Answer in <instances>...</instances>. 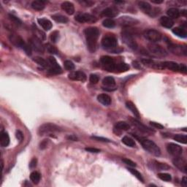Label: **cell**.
Returning a JSON list of instances; mask_svg holds the SVG:
<instances>
[{
	"mask_svg": "<svg viewBox=\"0 0 187 187\" xmlns=\"http://www.w3.org/2000/svg\"><path fill=\"white\" fill-rule=\"evenodd\" d=\"M84 34L86 40L88 49L89 51L94 53L96 50L97 40H98L99 31L96 27H89L85 29Z\"/></svg>",
	"mask_w": 187,
	"mask_h": 187,
	"instance_id": "1",
	"label": "cell"
},
{
	"mask_svg": "<svg viewBox=\"0 0 187 187\" xmlns=\"http://www.w3.org/2000/svg\"><path fill=\"white\" fill-rule=\"evenodd\" d=\"M134 137H135L137 140H139L140 143L143 145V149H145L146 151H149L150 153L152 155L155 156V157H159L161 154V150L159 147L152 140H147V139H143V138H139L135 134H132Z\"/></svg>",
	"mask_w": 187,
	"mask_h": 187,
	"instance_id": "2",
	"label": "cell"
},
{
	"mask_svg": "<svg viewBox=\"0 0 187 187\" xmlns=\"http://www.w3.org/2000/svg\"><path fill=\"white\" fill-rule=\"evenodd\" d=\"M9 39L10 40V42L14 45L15 46L18 47V48H22V49L26 52L27 55L30 56L31 54H32V48H31V46H29V44H26L19 35L16 34H11L10 35Z\"/></svg>",
	"mask_w": 187,
	"mask_h": 187,
	"instance_id": "3",
	"label": "cell"
},
{
	"mask_svg": "<svg viewBox=\"0 0 187 187\" xmlns=\"http://www.w3.org/2000/svg\"><path fill=\"white\" fill-rule=\"evenodd\" d=\"M62 129L59 126L56 125V124H52V123H46L42 124L39 128L38 133L40 135H44V134H48L53 132H61Z\"/></svg>",
	"mask_w": 187,
	"mask_h": 187,
	"instance_id": "4",
	"label": "cell"
},
{
	"mask_svg": "<svg viewBox=\"0 0 187 187\" xmlns=\"http://www.w3.org/2000/svg\"><path fill=\"white\" fill-rule=\"evenodd\" d=\"M122 40L124 42L127 46L129 48H131L132 50H137V44L134 40L132 33L129 32L127 30H124L121 32Z\"/></svg>",
	"mask_w": 187,
	"mask_h": 187,
	"instance_id": "5",
	"label": "cell"
},
{
	"mask_svg": "<svg viewBox=\"0 0 187 187\" xmlns=\"http://www.w3.org/2000/svg\"><path fill=\"white\" fill-rule=\"evenodd\" d=\"M48 63V72L54 75H58L62 73V70L58 62H56V58L53 56H49L47 60Z\"/></svg>",
	"mask_w": 187,
	"mask_h": 187,
	"instance_id": "6",
	"label": "cell"
},
{
	"mask_svg": "<svg viewBox=\"0 0 187 187\" xmlns=\"http://www.w3.org/2000/svg\"><path fill=\"white\" fill-rule=\"evenodd\" d=\"M102 46L107 50L115 49L117 46V40L113 35H106L102 40Z\"/></svg>",
	"mask_w": 187,
	"mask_h": 187,
	"instance_id": "7",
	"label": "cell"
},
{
	"mask_svg": "<svg viewBox=\"0 0 187 187\" xmlns=\"http://www.w3.org/2000/svg\"><path fill=\"white\" fill-rule=\"evenodd\" d=\"M148 48H149L150 53H151L153 55L157 56H167V51L164 48L161 46L158 45L155 42H151L148 45Z\"/></svg>",
	"mask_w": 187,
	"mask_h": 187,
	"instance_id": "8",
	"label": "cell"
},
{
	"mask_svg": "<svg viewBox=\"0 0 187 187\" xmlns=\"http://www.w3.org/2000/svg\"><path fill=\"white\" fill-rule=\"evenodd\" d=\"M144 37L151 42H157L161 40V34L155 29H148L144 32Z\"/></svg>",
	"mask_w": 187,
	"mask_h": 187,
	"instance_id": "9",
	"label": "cell"
},
{
	"mask_svg": "<svg viewBox=\"0 0 187 187\" xmlns=\"http://www.w3.org/2000/svg\"><path fill=\"white\" fill-rule=\"evenodd\" d=\"M29 46H31L32 49L34 50L35 51L40 53V54H43L45 50V47L42 45V42L40 39L36 38V37H32L29 40Z\"/></svg>",
	"mask_w": 187,
	"mask_h": 187,
	"instance_id": "10",
	"label": "cell"
},
{
	"mask_svg": "<svg viewBox=\"0 0 187 187\" xmlns=\"http://www.w3.org/2000/svg\"><path fill=\"white\" fill-rule=\"evenodd\" d=\"M105 69L107 71L113 72V73H124L129 70V65L126 63L114 64L110 67H105Z\"/></svg>",
	"mask_w": 187,
	"mask_h": 187,
	"instance_id": "11",
	"label": "cell"
},
{
	"mask_svg": "<svg viewBox=\"0 0 187 187\" xmlns=\"http://www.w3.org/2000/svg\"><path fill=\"white\" fill-rule=\"evenodd\" d=\"M167 150L169 154H171L173 157H181L182 154L183 149L180 145H177L175 143H169L167 145Z\"/></svg>",
	"mask_w": 187,
	"mask_h": 187,
	"instance_id": "12",
	"label": "cell"
},
{
	"mask_svg": "<svg viewBox=\"0 0 187 187\" xmlns=\"http://www.w3.org/2000/svg\"><path fill=\"white\" fill-rule=\"evenodd\" d=\"M75 20L80 23H94L97 18L94 15L88 13H80L75 16Z\"/></svg>",
	"mask_w": 187,
	"mask_h": 187,
	"instance_id": "13",
	"label": "cell"
},
{
	"mask_svg": "<svg viewBox=\"0 0 187 187\" xmlns=\"http://www.w3.org/2000/svg\"><path fill=\"white\" fill-rule=\"evenodd\" d=\"M129 121H131L132 124H133L134 126H136V127H137L140 132H143V133L150 134V133H153V132H154L153 130H152V129H151L148 128L147 126L143 125V124H141V123L138 121L137 120H136L135 118H129Z\"/></svg>",
	"mask_w": 187,
	"mask_h": 187,
	"instance_id": "14",
	"label": "cell"
},
{
	"mask_svg": "<svg viewBox=\"0 0 187 187\" xmlns=\"http://www.w3.org/2000/svg\"><path fill=\"white\" fill-rule=\"evenodd\" d=\"M173 162L175 166H176L178 169H180L181 171H183L184 173H187L186 161L184 159H183L181 157H175Z\"/></svg>",
	"mask_w": 187,
	"mask_h": 187,
	"instance_id": "15",
	"label": "cell"
},
{
	"mask_svg": "<svg viewBox=\"0 0 187 187\" xmlns=\"http://www.w3.org/2000/svg\"><path fill=\"white\" fill-rule=\"evenodd\" d=\"M68 76H69V78L72 81H78L81 82L86 81V75L84 73L81 71L72 72Z\"/></svg>",
	"mask_w": 187,
	"mask_h": 187,
	"instance_id": "16",
	"label": "cell"
},
{
	"mask_svg": "<svg viewBox=\"0 0 187 187\" xmlns=\"http://www.w3.org/2000/svg\"><path fill=\"white\" fill-rule=\"evenodd\" d=\"M169 49L171 52H173V54H184V55H186L187 49L186 46H178V45L169 43Z\"/></svg>",
	"mask_w": 187,
	"mask_h": 187,
	"instance_id": "17",
	"label": "cell"
},
{
	"mask_svg": "<svg viewBox=\"0 0 187 187\" xmlns=\"http://www.w3.org/2000/svg\"><path fill=\"white\" fill-rule=\"evenodd\" d=\"M138 6H139L140 8L141 9L144 13H147V14L151 15V16H153V13H154V12H153V9H152L151 6L149 3L146 2L140 1L138 2Z\"/></svg>",
	"mask_w": 187,
	"mask_h": 187,
	"instance_id": "18",
	"label": "cell"
},
{
	"mask_svg": "<svg viewBox=\"0 0 187 187\" xmlns=\"http://www.w3.org/2000/svg\"><path fill=\"white\" fill-rule=\"evenodd\" d=\"M62 9L68 15H73L75 13V7L70 2H64L61 5Z\"/></svg>",
	"mask_w": 187,
	"mask_h": 187,
	"instance_id": "19",
	"label": "cell"
},
{
	"mask_svg": "<svg viewBox=\"0 0 187 187\" xmlns=\"http://www.w3.org/2000/svg\"><path fill=\"white\" fill-rule=\"evenodd\" d=\"M160 23L161 25L165 28L170 29L172 28L174 25V21L172 18H169L168 16H162L160 18Z\"/></svg>",
	"mask_w": 187,
	"mask_h": 187,
	"instance_id": "20",
	"label": "cell"
},
{
	"mask_svg": "<svg viewBox=\"0 0 187 187\" xmlns=\"http://www.w3.org/2000/svg\"><path fill=\"white\" fill-rule=\"evenodd\" d=\"M97 100L99 101L101 104L105 106H108L111 104V97L106 94H101L97 97Z\"/></svg>",
	"mask_w": 187,
	"mask_h": 187,
	"instance_id": "21",
	"label": "cell"
},
{
	"mask_svg": "<svg viewBox=\"0 0 187 187\" xmlns=\"http://www.w3.org/2000/svg\"><path fill=\"white\" fill-rule=\"evenodd\" d=\"M38 22L40 26L46 31H49L53 26L51 21L47 18H39L38 19Z\"/></svg>",
	"mask_w": 187,
	"mask_h": 187,
	"instance_id": "22",
	"label": "cell"
},
{
	"mask_svg": "<svg viewBox=\"0 0 187 187\" xmlns=\"http://www.w3.org/2000/svg\"><path fill=\"white\" fill-rule=\"evenodd\" d=\"M117 10L116 9L112 8V7H108V8L103 10L101 12V16L102 17H108V18H113L117 15Z\"/></svg>",
	"mask_w": 187,
	"mask_h": 187,
	"instance_id": "23",
	"label": "cell"
},
{
	"mask_svg": "<svg viewBox=\"0 0 187 187\" xmlns=\"http://www.w3.org/2000/svg\"><path fill=\"white\" fill-rule=\"evenodd\" d=\"M163 67L164 68H167V69L174 72L179 71V64L174 62H164Z\"/></svg>",
	"mask_w": 187,
	"mask_h": 187,
	"instance_id": "24",
	"label": "cell"
},
{
	"mask_svg": "<svg viewBox=\"0 0 187 187\" xmlns=\"http://www.w3.org/2000/svg\"><path fill=\"white\" fill-rule=\"evenodd\" d=\"M126 107L127 108V109H129V110L131 111L136 118H140V115L139 111H138L137 108H136V106L134 105L133 102H130V101H128V102H126Z\"/></svg>",
	"mask_w": 187,
	"mask_h": 187,
	"instance_id": "25",
	"label": "cell"
},
{
	"mask_svg": "<svg viewBox=\"0 0 187 187\" xmlns=\"http://www.w3.org/2000/svg\"><path fill=\"white\" fill-rule=\"evenodd\" d=\"M10 144V137L7 132H2L0 135V145L2 147H7Z\"/></svg>",
	"mask_w": 187,
	"mask_h": 187,
	"instance_id": "26",
	"label": "cell"
},
{
	"mask_svg": "<svg viewBox=\"0 0 187 187\" xmlns=\"http://www.w3.org/2000/svg\"><path fill=\"white\" fill-rule=\"evenodd\" d=\"M100 62L101 63L103 64L105 68L108 67L109 66L113 65V64H115V61L113 59V58L110 57V56H103L100 58Z\"/></svg>",
	"mask_w": 187,
	"mask_h": 187,
	"instance_id": "27",
	"label": "cell"
},
{
	"mask_svg": "<svg viewBox=\"0 0 187 187\" xmlns=\"http://www.w3.org/2000/svg\"><path fill=\"white\" fill-rule=\"evenodd\" d=\"M152 165L153 166V168L157 169V170H168L169 169V166L165 163H161L157 161H153Z\"/></svg>",
	"mask_w": 187,
	"mask_h": 187,
	"instance_id": "28",
	"label": "cell"
},
{
	"mask_svg": "<svg viewBox=\"0 0 187 187\" xmlns=\"http://www.w3.org/2000/svg\"><path fill=\"white\" fill-rule=\"evenodd\" d=\"M31 6L34 10L41 11L45 8V2L43 1H40V0H35V1L32 2Z\"/></svg>",
	"mask_w": 187,
	"mask_h": 187,
	"instance_id": "29",
	"label": "cell"
},
{
	"mask_svg": "<svg viewBox=\"0 0 187 187\" xmlns=\"http://www.w3.org/2000/svg\"><path fill=\"white\" fill-rule=\"evenodd\" d=\"M135 22H137V21L130 17H122L119 19V23H121L123 26H130L135 24Z\"/></svg>",
	"mask_w": 187,
	"mask_h": 187,
	"instance_id": "30",
	"label": "cell"
},
{
	"mask_svg": "<svg viewBox=\"0 0 187 187\" xmlns=\"http://www.w3.org/2000/svg\"><path fill=\"white\" fill-rule=\"evenodd\" d=\"M173 33L181 38H186L187 37L186 31L184 29L181 28V27H176V28L173 29Z\"/></svg>",
	"mask_w": 187,
	"mask_h": 187,
	"instance_id": "31",
	"label": "cell"
},
{
	"mask_svg": "<svg viewBox=\"0 0 187 187\" xmlns=\"http://www.w3.org/2000/svg\"><path fill=\"white\" fill-rule=\"evenodd\" d=\"M115 129L117 130H122V131H127L130 129V125L125 121H118L115 125Z\"/></svg>",
	"mask_w": 187,
	"mask_h": 187,
	"instance_id": "32",
	"label": "cell"
},
{
	"mask_svg": "<svg viewBox=\"0 0 187 187\" xmlns=\"http://www.w3.org/2000/svg\"><path fill=\"white\" fill-rule=\"evenodd\" d=\"M167 14L168 15L169 18H170L172 19L178 18L180 16V11H179L177 8L172 7V8H169V10H167Z\"/></svg>",
	"mask_w": 187,
	"mask_h": 187,
	"instance_id": "33",
	"label": "cell"
},
{
	"mask_svg": "<svg viewBox=\"0 0 187 187\" xmlns=\"http://www.w3.org/2000/svg\"><path fill=\"white\" fill-rule=\"evenodd\" d=\"M102 84L107 87H114L116 85V81H115L113 78L108 76V77H105L102 80Z\"/></svg>",
	"mask_w": 187,
	"mask_h": 187,
	"instance_id": "34",
	"label": "cell"
},
{
	"mask_svg": "<svg viewBox=\"0 0 187 187\" xmlns=\"http://www.w3.org/2000/svg\"><path fill=\"white\" fill-rule=\"evenodd\" d=\"M121 141H122V143L124 144V145H127V146H129V147L134 148V147H135V145H136L134 140L133 139H132L131 137H128V136H124V137L122 138Z\"/></svg>",
	"mask_w": 187,
	"mask_h": 187,
	"instance_id": "35",
	"label": "cell"
},
{
	"mask_svg": "<svg viewBox=\"0 0 187 187\" xmlns=\"http://www.w3.org/2000/svg\"><path fill=\"white\" fill-rule=\"evenodd\" d=\"M52 18L54 21H56L58 23H66L68 22V18L64 15H60V14H56L52 15Z\"/></svg>",
	"mask_w": 187,
	"mask_h": 187,
	"instance_id": "36",
	"label": "cell"
},
{
	"mask_svg": "<svg viewBox=\"0 0 187 187\" xmlns=\"http://www.w3.org/2000/svg\"><path fill=\"white\" fill-rule=\"evenodd\" d=\"M41 175L40 173L37 171H34L30 174V180L32 181V183H34V184H38L40 181Z\"/></svg>",
	"mask_w": 187,
	"mask_h": 187,
	"instance_id": "37",
	"label": "cell"
},
{
	"mask_svg": "<svg viewBox=\"0 0 187 187\" xmlns=\"http://www.w3.org/2000/svg\"><path fill=\"white\" fill-rule=\"evenodd\" d=\"M34 62H36L37 64H38L39 65L41 66L43 68H48V62L46 61L44 58H41V57H35L34 58Z\"/></svg>",
	"mask_w": 187,
	"mask_h": 187,
	"instance_id": "38",
	"label": "cell"
},
{
	"mask_svg": "<svg viewBox=\"0 0 187 187\" xmlns=\"http://www.w3.org/2000/svg\"><path fill=\"white\" fill-rule=\"evenodd\" d=\"M102 25L103 26L106 27V28H113L116 26V22L111 18H106L103 21Z\"/></svg>",
	"mask_w": 187,
	"mask_h": 187,
	"instance_id": "39",
	"label": "cell"
},
{
	"mask_svg": "<svg viewBox=\"0 0 187 187\" xmlns=\"http://www.w3.org/2000/svg\"><path fill=\"white\" fill-rule=\"evenodd\" d=\"M173 139H174L175 141L183 144H186L187 143L186 136L183 135V134H175L174 137H173Z\"/></svg>",
	"mask_w": 187,
	"mask_h": 187,
	"instance_id": "40",
	"label": "cell"
},
{
	"mask_svg": "<svg viewBox=\"0 0 187 187\" xmlns=\"http://www.w3.org/2000/svg\"><path fill=\"white\" fill-rule=\"evenodd\" d=\"M128 170L129 171V172L131 173L132 175H134V176H135L136 178L138 179V180L141 181L142 183L144 182V179L143 178V176H142V175L140 174V173L138 172L137 169H132V168H128Z\"/></svg>",
	"mask_w": 187,
	"mask_h": 187,
	"instance_id": "41",
	"label": "cell"
},
{
	"mask_svg": "<svg viewBox=\"0 0 187 187\" xmlns=\"http://www.w3.org/2000/svg\"><path fill=\"white\" fill-rule=\"evenodd\" d=\"M64 66L66 70H69V71H72V70H75V64H73V62L70 61V60H67L64 62Z\"/></svg>",
	"mask_w": 187,
	"mask_h": 187,
	"instance_id": "42",
	"label": "cell"
},
{
	"mask_svg": "<svg viewBox=\"0 0 187 187\" xmlns=\"http://www.w3.org/2000/svg\"><path fill=\"white\" fill-rule=\"evenodd\" d=\"M158 177L164 181H170L172 180V177L168 173H159Z\"/></svg>",
	"mask_w": 187,
	"mask_h": 187,
	"instance_id": "43",
	"label": "cell"
},
{
	"mask_svg": "<svg viewBox=\"0 0 187 187\" xmlns=\"http://www.w3.org/2000/svg\"><path fill=\"white\" fill-rule=\"evenodd\" d=\"M46 47L47 50H48V52L50 53V54H58V50L56 48V47L52 46L51 44H49V43L46 44Z\"/></svg>",
	"mask_w": 187,
	"mask_h": 187,
	"instance_id": "44",
	"label": "cell"
},
{
	"mask_svg": "<svg viewBox=\"0 0 187 187\" xmlns=\"http://www.w3.org/2000/svg\"><path fill=\"white\" fill-rule=\"evenodd\" d=\"M34 32H35V37L40 39V40H45V39H46V34H45V33L42 32V31L39 30L38 28H36Z\"/></svg>",
	"mask_w": 187,
	"mask_h": 187,
	"instance_id": "45",
	"label": "cell"
},
{
	"mask_svg": "<svg viewBox=\"0 0 187 187\" xmlns=\"http://www.w3.org/2000/svg\"><path fill=\"white\" fill-rule=\"evenodd\" d=\"M58 37H59V33L57 31H55V32L51 33V34H50V40L55 43V42H56V41L58 40Z\"/></svg>",
	"mask_w": 187,
	"mask_h": 187,
	"instance_id": "46",
	"label": "cell"
},
{
	"mask_svg": "<svg viewBox=\"0 0 187 187\" xmlns=\"http://www.w3.org/2000/svg\"><path fill=\"white\" fill-rule=\"evenodd\" d=\"M89 81L93 84H97L99 82V77L97 75H94V74H91L89 76Z\"/></svg>",
	"mask_w": 187,
	"mask_h": 187,
	"instance_id": "47",
	"label": "cell"
},
{
	"mask_svg": "<svg viewBox=\"0 0 187 187\" xmlns=\"http://www.w3.org/2000/svg\"><path fill=\"white\" fill-rule=\"evenodd\" d=\"M9 18L10 20L11 21H13V23H15V24L16 25V26H20V25L21 24V21L19 20L18 18L16 17H15L14 15H9Z\"/></svg>",
	"mask_w": 187,
	"mask_h": 187,
	"instance_id": "48",
	"label": "cell"
},
{
	"mask_svg": "<svg viewBox=\"0 0 187 187\" xmlns=\"http://www.w3.org/2000/svg\"><path fill=\"white\" fill-rule=\"evenodd\" d=\"M150 124H151L153 127L158 129H164V126L161 125V124H159V123H157V122L151 121L150 122Z\"/></svg>",
	"mask_w": 187,
	"mask_h": 187,
	"instance_id": "49",
	"label": "cell"
},
{
	"mask_svg": "<svg viewBox=\"0 0 187 187\" xmlns=\"http://www.w3.org/2000/svg\"><path fill=\"white\" fill-rule=\"evenodd\" d=\"M15 136H16V138L20 143H21V142L23 140V134L22 133V132H21L20 130H18V131H16Z\"/></svg>",
	"mask_w": 187,
	"mask_h": 187,
	"instance_id": "50",
	"label": "cell"
},
{
	"mask_svg": "<svg viewBox=\"0 0 187 187\" xmlns=\"http://www.w3.org/2000/svg\"><path fill=\"white\" fill-rule=\"evenodd\" d=\"M122 161H124V162L125 163V164H126V165H129V166L132 167H136V164L134 163V161H132V160H130V159H123Z\"/></svg>",
	"mask_w": 187,
	"mask_h": 187,
	"instance_id": "51",
	"label": "cell"
},
{
	"mask_svg": "<svg viewBox=\"0 0 187 187\" xmlns=\"http://www.w3.org/2000/svg\"><path fill=\"white\" fill-rule=\"evenodd\" d=\"M37 164H38V159H37L36 158H33L30 161V164H29V167H30L31 169H34L36 167Z\"/></svg>",
	"mask_w": 187,
	"mask_h": 187,
	"instance_id": "52",
	"label": "cell"
},
{
	"mask_svg": "<svg viewBox=\"0 0 187 187\" xmlns=\"http://www.w3.org/2000/svg\"><path fill=\"white\" fill-rule=\"evenodd\" d=\"M85 150L90 153H99L100 152V150L95 149V148H86Z\"/></svg>",
	"mask_w": 187,
	"mask_h": 187,
	"instance_id": "53",
	"label": "cell"
},
{
	"mask_svg": "<svg viewBox=\"0 0 187 187\" xmlns=\"http://www.w3.org/2000/svg\"><path fill=\"white\" fill-rule=\"evenodd\" d=\"M91 138H92V139L98 140V141L108 142H108H110V140H109L108 139H107V138H105V137H96V136H92Z\"/></svg>",
	"mask_w": 187,
	"mask_h": 187,
	"instance_id": "54",
	"label": "cell"
},
{
	"mask_svg": "<svg viewBox=\"0 0 187 187\" xmlns=\"http://www.w3.org/2000/svg\"><path fill=\"white\" fill-rule=\"evenodd\" d=\"M179 71L181 72V73H187L186 66L184 64H179Z\"/></svg>",
	"mask_w": 187,
	"mask_h": 187,
	"instance_id": "55",
	"label": "cell"
},
{
	"mask_svg": "<svg viewBox=\"0 0 187 187\" xmlns=\"http://www.w3.org/2000/svg\"><path fill=\"white\" fill-rule=\"evenodd\" d=\"M48 140H44L42 143H40V149H45L47 147V145H48Z\"/></svg>",
	"mask_w": 187,
	"mask_h": 187,
	"instance_id": "56",
	"label": "cell"
},
{
	"mask_svg": "<svg viewBox=\"0 0 187 187\" xmlns=\"http://www.w3.org/2000/svg\"><path fill=\"white\" fill-rule=\"evenodd\" d=\"M181 185H182L183 186L186 187L187 186V178L186 177H183L182 181H181Z\"/></svg>",
	"mask_w": 187,
	"mask_h": 187,
	"instance_id": "57",
	"label": "cell"
},
{
	"mask_svg": "<svg viewBox=\"0 0 187 187\" xmlns=\"http://www.w3.org/2000/svg\"><path fill=\"white\" fill-rule=\"evenodd\" d=\"M151 2L154 4H161L163 2L162 0H151Z\"/></svg>",
	"mask_w": 187,
	"mask_h": 187,
	"instance_id": "58",
	"label": "cell"
},
{
	"mask_svg": "<svg viewBox=\"0 0 187 187\" xmlns=\"http://www.w3.org/2000/svg\"><path fill=\"white\" fill-rule=\"evenodd\" d=\"M68 138H69V139H70V140H74V141H75V140H78V138H77V137H73V136H71V137H69Z\"/></svg>",
	"mask_w": 187,
	"mask_h": 187,
	"instance_id": "59",
	"label": "cell"
}]
</instances>
